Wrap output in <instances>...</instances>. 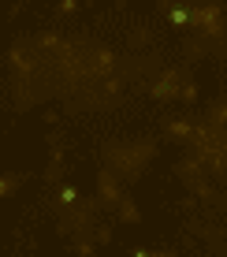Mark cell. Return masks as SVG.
I'll list each match as a JSON object with an SVG mask.
<instances>
[{"label":"cell","mask_w":227,"mask_h":257,"mask_svg":"<svg viewBox=\"0 0 227 257\" xmlns=\"http://www.w3.org/2000/svg\"><path fill=\"white\" fill-rule=\"evenodd\" d=\"M90 64H93V71H112V67H116V56H112L108 49H101V52L90 56Z\"/></svg>","instance_id":"obj_3"},{"label":"cell","mask_w":227,"mask_h":257,"mask_svg":"<svg viewBox=\"0 0 227 257\" xmlns=\"http://www.w3.org/2000/svg\"><path fill=\"white\" fill-rule=\"evenodd\" d=\"M194 26H201L205 34H220V8H197Z\"/></svg>","instance_id":"obj_1"},{"label":"cell","mask_w":227,"mask_h":257,"mask_svg":"<svg viewBox=\"0 0 227 257\" xmlns=\"http://www.w3.org/2000/svg\"><path fill=\"white\" fill-rule=\"evenodd\" d=\"M171 93H186L175 71H168V75H164L160 82H153V97H171Z\"/></svg>","instance_id":"obj_2"},{"label":"cell","mask_w":227,"mask_h":257,"mask_svg":"<svg viewBox=\"0 0 227 257\" xmlns=\"http://www.w3.org/2000/svg\"><path fill=\"white\" fill-rule=\"evenodd\" d=\"M101 190H104V198H108V201H119V187H116V179H112L108 172L101 175Z\"/></svg>","instance_id":"obj_4"},{"label":"cell","mask_w":227,"mask_h":257,"mask_svg":"<svg viewBox=\"0 0 227 257\" xmlns=\"http://www.w3.org/2000/svg\"><path fill=\"white\" fill-rule=\"evenodd\" d=\"M8 64H12L15 71H30V60H26L23 49H12V52H8Z\"/></svg>","instance_id":"obj_5"},{"label":"cell","mask_w":227,"mask_h":257,"mask_svg":"<svg viewBox=\"0 0 227 257\" xmlns=\"http://www.w3.org/2000/svg\"><path fill=\"white\" fill-rule=\"evenodd\" d=\"M15 183H19V175H8V183H0V190L12 194V190H15Z\"/></svg>","instance_id":"obj_10"},{"label":"cell","mask_w":227,"mask_h":257,"mask_svg":"<svg viewBox=\"0 0 227 257\" xmlns=\"http://www.w3.org/2000/svg\"><path fill=\"white\" fill-rule=\"evenodd\" d=\"M145 257H175V253H145Z\"/></svg>","instance_id":"obj_11"},{"label":"cell","mask_w":227,"mask_h":257,"mask_svg":"<svg viewBox=\"0 0 227 257\" xmlns=\"http://www.w3.org/2000/svg\"><path fill=\"white\" fill-rule=\"evenodd\" d=\"M212 123H216V127H223V123H227V104H220V108H216V119H212Z\"/></svg>","instance_id":"obj_9"},{"label":"cell","mask_w":227,"mask_h":257,"mask_svg":"<svg viewBox=\"0 0 227 257\" xmlns=\"http://www.w3.org/2000/svg\"><path fill=\"white\" fill-rule=\"evenodd\" d=\"M60 201H64V205H75V190L71 187H60Z\"/></svg>","instance_id":"obj_8"},{"label":"cell","mask_w":227,"mask_h":257,"mask_svg":"<svg viewBox=\"0 0 227 257\" xmlns=\"http://www.w3.org/2000/svg\"><path fill=\"white\" fill-rule=\"evenodd\" d=\"M168 131H171L175 138H186V135H190V123H179V119H175V123H171Z\"/></svg>","instance_id":"obj_7"},{"label":"cell","mask_w":227,"mask_h":257,"mask_svg":"<svg viewBox=\"0 0 227 257\" xmlns=\"http://www.w3.org/2000/svg\"><path fill=\"white\" fill-rule=\"evenodd\" d=\"M171 23H179V26L194 23V12H186V8H175V12H171Z\"/></svg>","instance_id":"obj_6"}]
</instances>
